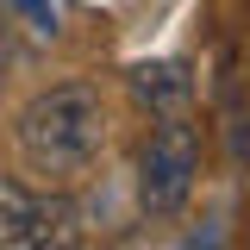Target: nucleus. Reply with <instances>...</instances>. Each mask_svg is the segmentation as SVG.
<instances>
[{
    "label": "nucleus",
    "mask_w": 250,
    "mask_h": 250,
    "mask_svg": "<svg viewBox=\"0 0 250 250\" xmlns=\"http://www.w3.org/2000/svg\"><path fill=\"white\" fill-rule=\"evenodd\" d=\"M13 150L25 163V175H38L44 188L82 182L106 150V100H100V88L94 82L38 88L13 113Z\"/></svg>",
    "instance_id": "1"
},
{
    "label": "nucleus",
    "mask_w": 250,
    "mask_h": 250,
    "mask_svg": "<svg viewBox=\"0 0 250 250\" xmlns=\"http://www.w3.org/2000/svg\"><path fill=\"white\" fill-rule=\"evenodd\" d=\"M194 182H200V131L188 125V113H175L150 131V144L138 156V207L150 219H175Z\"/></svg>",
    "instance_id": "2"
},
{
    "label": "nucleus",
    "mask_w": 250,
    "mask_h": 250,
    "mask_svg": "<svg viewBox=\"0 0 250 250\" xmlns=\"http://www.w3.org/2000/svg\"><path fill=\"white\" fill-rule=\"evenodd\" d=\"M75 238H82L75 200L0 175V250H50V244H75Z\"/></svg>",
    "instance_id": "3"
},
{
    "label": "nucleus",
    "mask_w": 250,
    "mask_h": 250,
    "mask_svg": "<svg viewBox=\"0 0 250 250\" xmlns=\"http://www.w3.org/2000/svg\"><path fill=\"white\" fill-rule=\"evenodd\" d=\"M131 100L156 113V119H175L188 113V100H194V75H188V62H131Z\"/></svg>",
    "instance_id": "4"
}]
</instances>
